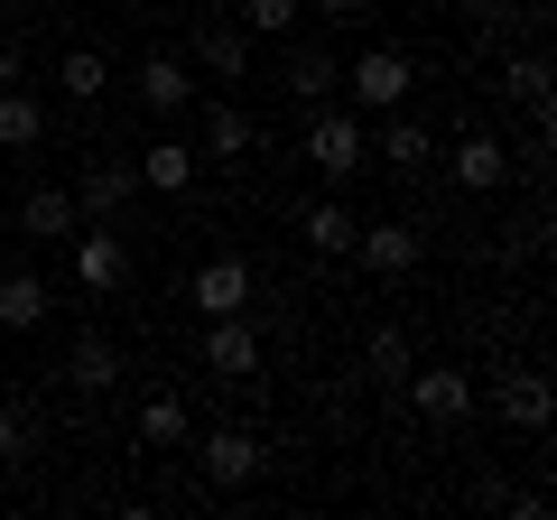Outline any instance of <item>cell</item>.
<instances>
[{"label": "cell", "instance_id": "obj_26", "mask_svg": "<svg viewBox=\"0 0 557 520\" xmlns=\"http://www.w3.org/2000/svg\"><path fill=\"white\" fill-rule=\"evenodd\" d=\"M102 84H112V65H102L94 47H75V57H57V94H75V102H94Z\"/></svg>", "mask_w": 557, "mask_h": 520}, {"label": "cell", "instance_id": "obj_20", "mask_svg": "<svg viewBox=\"0 0 557 520\" xmlns=\"http://www.w3.org/2000/svg\"><path fill=\"white\" fill-rule=\"evenodd\" d=\"M186 437H196L186 400L177 391H149V400H139V446H186Z\"/></svg>", "mask_w": 557, "mask_h": 520}, {"label": "cell", "instance_id": "obj_18", "mask_svg": "<svg viewBox=\"0 0 557 520\" xmlns=\"http://www.w3.org/2000/svg\"><path fill=\"white\" fill-rule=\"evenodd\" d=\"M75 196L65 186H28V205H20V233H38V242H75Z\"/></svg>", "mask_w": 557, "mask_h": 520}, {"label": "cell", "instance_id": "obj_14", "mask_svg": "<svg viewBox=\"0 0 557 520\" xmlns=\"http://www.w3.org/2000/svg\"><path fill=\"white\" fill-rule=\"evenodd\" d=\"M47 307H57V288H47L38 270H10V280H0V335H38Z\"/></svg>", "mask_w": 557, "mask_h": 520}, {"label": "cell", "instance_id": "obj_13", "mask_svg": "<svg viewBox=\"0 0 557 520\" xmlns=\"http://www.w3.org/2000/svg\"><path fill=\"white\" fill-rule=\"evenodd\" d=\"M196 65L214 84H242V65H251V28H242V20H205L196 28Z\"/></svg>", "mask_w": 557, "mask_h": 520}, {"label": "cell", "instance_id": "obj_9", "mask_svg": "<svg viewBox=\"0 0 557 520\" xmlns=\"http://www.w3.org/2000/svg\"><path fill=\"white\" fill-rule=\"evenodd\" d=\"M75 280L94 288V298H102V288H121V280H131V242H121L112 223H94V233H75Z\"/></svg>", "mask_w": 557, "mask_h": 520}, {"label": "cell", "instance_id": "obj_11", "mask_svg": "<svg viewBox=\"0 0 557 520\" xmlns=\"http://www.w3.org/2000/svg\"><path fill=\"white\" fill-rule=\"evenodd\" d=\"M196 307H205V317H242V307H251V260L214 251V260L196 270Z\"/></svg>", "mask_w": 557, "mask_h": 520}, {"label": "cell", "instance_id": "obj_12", "mask_svg": "<svg viewBox=\"0 0 557 520\" xmlns=\"http://www.w3.org/2000/svg\"><path fill=\"white\" fill-rule=\"evenodd\" d=\"M139 102H149V112H159V121H177L186 112V102H196V75H186V57H139Z\"/></svg>", "mask_w": 557, "mask_h": 520}, {"label": "cell", "instance_id": "obj_27", "mask_svg": "<svg viewBox=\"0 0 557 520\" xmlns=\"http://www.w3.org/2000/svg\"><path fill=\"white\" fill-rule=\"evenodd\" d=\"M28 456H38V409L0 400V465H28Z\"/></svg>", "mask_w": 557, "mask_h": 520}, {"label": "cell", "instance_id": "obj_2", "mask_svg": "<svg viewBox=\"0 0 557 520\" xmlns=\"http://www.w3.org/2000/svg\"><path fill=\"white\" fill-rule=\"evenodd\" d=\"M344 84H354V112H399L418 84V65L399 57V47H362L354 65H344Z\"/></svg>", "mask_w": 557, "mask_h": 520}, {"label": "cell", "instance_id": "obj_25", "mask_svg": "<svg viewBox=\"0 0 557 520\" xmlns=\"http://www.w3.org/2000/svg\"><path fill=\"white\" fill-rule=\"evenodd\" d=\"M362 372H372V381H409V372H418L409 335H399V325H372V344H362Z\"/></svg>", "mask_w": 557, "mask_h": 520}, {"label": "cell", "instance_id": "obj_1", "mask_svg": "<svg viewBox=\"0 0 557 520\" xmlns=\"http://www.w3.org/2000/svg\"><path fill=\"white\" fill-rule=\"evenodd\" d=\"M307 168H317L325 186H354L362 168H372V131H362V112L317 102V112H307Z\"/></svg>", "mask_w": 557, "mask_h": 520}, {"label": "cell", "instance_id": "obj_17", "mask_svg": "<svg viewBox=\"0 0 557 520\" xmlns=\"http://www.w3.org/2000/svg\"><path fill=\"white\" fill-rule=\"evenodd\" d=\"M131 168H139V186H159V196H186V186H196V149L186 140H149Z\"/></svg>", "mask_w": 557, "mask_h": 520}, {"label": "cell", "instance_id": "obj_24", "mask_svg": "<svg viewBox=\"0 0 557 520\" xmlns=\"http://www.w3.org/2000/svg\"><path fill=\"white\" fill-rule=\"evenodd\" d=\"M298 233H307V251H325V260H344V251H354V214H344V205H307V214H298Z\"/></svg>", "mask_w": 557, "mask_h": 520}, {"label": "cell", "instance_id": "obj_22", "mask_svg": "<svg viewBox=\"0 0 557 520\" xmlns=\"http://www.w3.org/2000/svg\"><path fill=\"white\" fill-rule=\"evenodd\" d=\"M502 94H511L520 112H539V102H548V57H539V47H511V57H502Z\"/></svg>", "mask_w": 557, "mask_h": 520}, {"label": "cell", "instance_id": "obj_31", "mask_svg": "<svg viewBox=\"0 0 557 520\" xmlns=\"http://www.w3.org/2000/svg\"><path fill=\"white\" fill-rule=\"evenodd\" d=\"M307 10H325V20H354V10H362V0H307Z\"/></svg>", "mask_w": 557, "mask_h": 520}, {"label": "cell", "instance_id": "obj_28", "mask_svg": "<svg viewBox=\"0 0 557 520\" xmlns=\"http://www.w3.org/2000/svg\"><path fill=\"white\" fill-rule=\"evenodd\" d=\"M298 10L307 0H242V28L251 38H278V28H298Z\"/></svg>", "mask_w": 557, "mask_h": 520}, {"label": "cell", "instance_id": "obj_21", "mask_svg": "<svg viewBox=\"0 0 557 520\" xmlns=\"http://www.w3.org/2000/svg\"><path fill=\"white\" fill-rule=\"evenodd\" d=\"M251 149V112L242 102H205V149L196 159H242Z\"/></svg>", "mask_w": 557, "mask_h": 520}, {"label": "cell", "instance_id": "obj_16", "mask_svg": "<svg viewBox=\"0 0 557 520\" xmlns=\"http://www.w3.org/2000/svg\"><path fill=\"white\" fill-rule=\"evenodd\" d=\"M278 94L317 112V102H335V94H344V65L325 57V47H298V57H288V75H278Z\"/></svg>", "mask_w": 557, "mask_h": 520}, {"label": "cell", "instance_id": "obj_8", "mask_svg": "<svg viewBox=\"0 0 557 520\" xmlns=\"http://www.w3.org/2000/svg\"><path fill=\"white\" fill-rule=\"evenodd\" d=\"M446 177H456L465 196H493V186L511 177V149H502L493 131H465V140H456V159H446Z\"/></svg>", "mask_w": 557, "mask_h": 520}, {"label": "cell", "instance_id": "obj_19", "mask_svg": "<svg viewBox=\"0 0 557 520\" xmlns=\"http://www.w3.org/2000/svg\"><path fill=\"white\" fill-rule=\"evenodd\" d=\"M47 140V102L28 84H0V149H38Z\"/></svg>", "mask_w": 557, "mask_h": 520}, {"label": "cell", "instance_id": "obj_6", "mask_svg": "<svg viewBox=\"0 0 557 520\" xmlns=\"http://www.w3.org/2000/svg\"><path fill=\"white\" fill-rule=\"evenodd\" d=\"M409 409L428 428H465V419H474V372H446V362L409 372Z\"/></svg>", "mask_w": 557, "mask_h": 520}, {"label": "cell", "instance_id": "obj_29", "mask_svg": "<svg viewBox=\"0 0 557 520\" xmlns=\"http://www.w3.org/2000/svg\"><path fill=\"white\" fill-rule=\"evenodd\" d=\"M465 10H474V28H483V38H493V47L511 38L520 20H530V10H520V0H465Z\"/></svg>", "mask_w": 557, "mask_h": 520}, {"label": "cell", "instance_id": "obj_23", "mask_svg": "<svg viewBox=\"0 0 557 520\" xmlns=\"http://www.w3.org/2000/svg\"><path fill=\"white\" fill-rule=\"evenodd\" d=\"M381 159H391V168H428V159H437V149H428V121H409V112H391V121H381Z\"/></svg>", "mask_w": 557, "mask_h": 520}, {"label": "cell", "instance_id": "obj_4", "mask_svg": "<svg viewBox=\"0 0 557 520\" xmlns=\"http://www.w3.org/2000/svg\"><path fill=\"white\" fill-rule=\"evenodd\" d=\"M344 260H362L372 280H409L418 260H428V233L418 223H354V251Z\"/></svg>", "mask_w": 557, "mask_h": 520}, {"label": "cell", "instance_id": "obj_7", "mask_svg": "<svg viewBox=\"0 0 557 520\" xmlns=\"http://www.w3.org/2000/svg\"><path fill=\"white\" fill-rule=\"evenodd\" d=\"M121 381V344L112 335H94V325H84L75 344H65V391H84V400H102V391H112Z\"/></svg>", "mask_w": 557, "mask_h": 520}, {"label": "cell", "instance_id": "obj_10", "mask_svg": "<svg viewBox=\"0 0 557 520\" xmlns=\"http://www.w3.org/2000/svg\"><path fill=\"white\" fill-rule=\"evenodd\" d=\"M131 186H139L131 159H94V168H84V186H75V214L84 223H112L121 205H131Z\"/></svg>", "mask_w": 557, "mask_h": 520}, {"label": "cell", "instance_id": "obj_5", "mask_svg": "<svg viewBox=\"0 0 557 520\" xmlns=\"http://www.w3.org/2000/svg\"><path fill=\"white\" fill-rule=\"evenodd\" d=\"M196 354H205V372H214V381H251V372H260V325H251V307H242V317H205Z\"/></svg>", "mask_w": 557, "mask_h": 520}, {"label": "cell", "instance_id": "obj_30", "mask_svg": "<svg viewBox=\"0 0 557 520\" xmlns=\"http://www.w3.org/2000/svg\"><path fill=\"white\" fill-rule=\"evenodd\" d=\"M20 65H28V57H20V38L0 28V84H20Z\"/></svg>", "mask_w": 557, "mask_h": 520}, {"label": "cell", "instance_id": "obj_15", "mask_svg": "<svg viewBox=\"0 0 557 520\" xmlns=\"http://www.w3.org/2000/svg\"><path fill=\"white\" fill-rule=\"evenodd\" d=\"M493 409L520 428V437H539V428H548V372H502L493 381Z\"/></svg>", "mask_w": 557, "mask_h": 520}, {"label": "cell", "instance_id": "obj_3", "mask_svg": "<svg viewBox=\"0 0 557 520\" xmlns=\"http://www.w3.org/2000/svg\"><path fill=\"white\" fill-rule=\"evenodd\" d=\"M186 446H196V465H205L214 493H242V483H260V465H270V446L242 437V428H205V437H186Z\"/></svg>", "mask_w": 557, "mask_h": 520}]
</instances>
